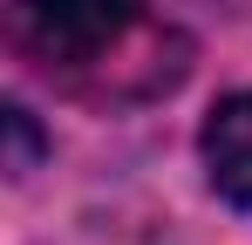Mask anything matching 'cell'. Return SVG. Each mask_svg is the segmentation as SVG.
<instances>
[{"label": "cell", "instance_id": "3957f363", "mask_svg": "<svg viewBox=\"0 0 252 245\" xmlns=\"http://www.w3.org/2000/svg\"><path fill=\"white\" fill-rule=\"evenodd\" d=\"M7 129H14V170L34 163V129H28V109H7Z\"/></svg>", "mask_w": 252, "mask_h": 245}, {"label": "cell", "instance_id": "7a4b0ae2", "mask_svg": "<svg viewBox=\"0 0 252 245\" xmlns=\"http://www.w3.org/2000/svg\"><path fill=\"white\" fill-rule=\"evenodd\" d=\"M198 150H205L211 191L232 198L239 211H252V89H246V95H225V102L211 109Z\"/></svg>", "mask_w": 252, "mask_h": 245}, {"label": "cell", "instance_id": "6da1fadb", "mask_svg": "<svg viewBox=\"0 0 252 245\" xmlns=\"http://www.w3.org/2000/svg\"><path fill=\"white\" fill-rule=\"evenodd\" d=\"M136 21V0H14V34L55 68L102 61L123 28Z\"/></svg>", "mask_w": 252, "mask_h": 245}]
</instances>
